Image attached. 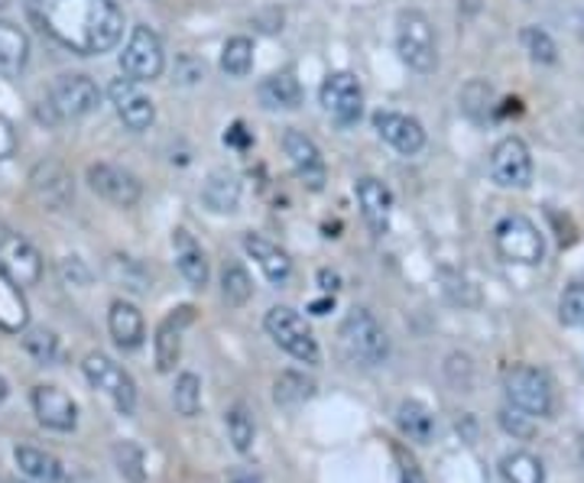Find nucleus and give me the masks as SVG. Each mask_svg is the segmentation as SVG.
<instances>
[{"label": "nucleus", "instance_id": "obj_28", "mask_svg": "<svg viewBox=\"0 0 584 483\" xmlns=\"http://www.w3.org/2000/svg\"><path fill=\"white\" fill-rule=\"evenodd\" d=\"M13 458H16V468H20L29 481L56 483L62 478L59 458H52V455H46V451H39V448H16Z\"/></svg>", "mask_w": 584, "mask_h": 483}, {"label": "nucleus", "instance_id": "obj_27", "mask_svg": "<svg viewBox=\"0 0 584 483\" xmlns=\"http://www.w3.org/2000/svg\"><path fill=\"white\" fill-rule=\"evenodd\" d=\"M26 59H29V39H26V33L16 23L0 20V72L3 75L23 72Z\"/></svg>", "mask_w": 584, "mask_h": 483}, {"label": "nucleus", "instance_id": "obj_17", "mask_svg": "<svg viewBox=\"0 0 584 483\" xmlns=\"http://www.w3.org/2000/svg\"><path fill=\"white\" fill-rule=\"evenodd\" d=\"M373 126L377 133L403 156H416L422 146H426V130L422 123L409 114H400V111H377L373 114Z\"/></svg>", "mask_w": 584, "mask_h": 483}, {"label": "nucleus", "instance_id": "obj_33", "mask_svg": "<svg viewBox=\"0 0 584 483\" xmlns=\"http://www.w3.org/2000/svg\"><path fill=\"white\" fill-rule=\"evenodd\" d=\"M222 295H225V302L234 305V309H240V305L250 302L253 282H250V276H247V269H243L240 263H228V266L222 269Z\"/></svg>", "mask_w": 584, "mask_h": 483}, {"label": "nucleus", "instance_id": "obj_39", "mask_svg": "<svg viewBox=\"0 0 584 483\" xmlns=\"http://www.w3.org/2000/svg\"><path fill=\"white\" fill-rule=\"evenodd\" d=\"M117 464H120V474H127L133 483H143V455L136 445L130 442L117 445Z\"/></svg>", "mask_w": 584, "mask_h": 483}, {"label": "nucleus", "instance_id": "obj_25", "mask_svg": "<svg viewBox=\"0 0 584 483\" xmlns=\"http://www.w3.org/2000/svg\"><path fill=\"white\" fill-rule=\"evenodd\" d=\"M29 325V305L23 299V289L0 273V331L20 335Z\"/></svg>", "mask_w": 584, "mask_h": 483}, {"label": "nucleus", "instance_id": "obj_11", "mask_svg": "<svg viewBox=\"0 0 584 483\" xmlns=\"http://www.w3.org/2000/svg\"><path fill=\"white\" fill-rule=\"evenodd\" d=\"M490 176L500 189H526L533 182V156L520 136H506L490 153Z\"/></svg>", "mask_w": 584, "mask_h": 483}, {"label": "nucleus", "instance_id": "obj_3", "mask_svg": "<svg viewBox=\"0 0 584 483\" xmlns=\"http://www.w3.org/2000/svg\"><path fill=\"white\" fill-rule=\"evenodd\" d=\"M396 49H400V59H403L413 72H419V75L436 72V65H439L436 29H432V20H429L422 10H406V13H400V23H396Z\"/></svg>", "mask_w": 584, "mask_h": 483}, {"label": "nucleus", "instance_id": "obj_24", "mask_svg": "<svg viewBox=\"0 0 584 483\" xmlns=\"http://www.w3.org/2000/svg\"><path fill=\"white\" fill-rule=\"evenodd\" d=\"M260 101L270 111H296L302 105V85L293 72H276L260 85Z\"/></svg>", "mask_w": 584, "mask_h": 483}, {"label": "nucleus", "instance_id": "obj_13", "mask_svg": "<svg viewBox=\"0 0 584 483\" xmlns=\"http://www.w3.org/2000/svg\"><path fill=\"white\" fill-rule=\"evenodd\" d=\"M283 149L299 176V182L312 192H322L325 189V179H329V169H325V159L315 146L312 136L299 133V130H286L283 133Z\"/></svg>", "mask_w": 584, "mask_h": 483}, {"label": "nucleus", "instance_id": "obj_9", "mask_svg": "<svg viewBox=\"0 0 584 483\" xmlns=\"http://www.w3.org/2000/svg\"><path fill=\"white\" fill-rule=\"evenodd\" d=\"M82 370H85V379L95 389H102L105 396L115 399V406L123 415H130L136 409V383H133V376L120 363L111 361L108 354H88L85 363H82Z\"/></svg>", "mask_w": 584, "mask_h": 483}, {"label": "nucleus", "instance_id": "obj_10", "mask_svg": "<svg viewBox=\"0 0 584 483\" xmlns=\"http://www.w3.org/2000/svg\"><path fill=\"white\" fill-rule=\"evenodd\" d=\"M102 92L88 75H62L56 79L52 92H49V108L56 111L59 121H75L85 118L98 108Z\"/></svg>", "mask_w": 584, "mask_h": 483}, {"label": "nucleus", "instance_id": "obj_23", "mask_svg": "<svg viewBox=\"0 0 584 483\" xmlns=\"http://www.w3.org/2000/svg\"><path fill=\"white\" fill-rule=\"evenodd\" d=\"M108 328H111V338L120 351H136L143 345V315L136 305L117 299L111 305V315H108Z\"/></svg>", "mask_w": 584, "mask_h": 483}, {"label": "nucleus", "instance_id": "obj_50", "mask_svg": "<svg viewBox=\"0 0 584 483\" xmlns=\"http://www.w3.org/2000/svg\"><path fill=\"white\" fill-rule=\"evenodd\" d=\"M582 461H584V442H582Z\"/></svg>", "mask_w": 584, "mask_h": 483}, {"label": "nucleus", "instance_id": "obj_31", "mask_svg": "<svg viewBox=\"0 0 584 483\" xmlns=\"http://www.w3.org/2000/svg\"><path fill=\"white\" fill-rule=\"evenodd\" d=\"M312 396H315V383L302 373H279L273 383V399L279 406H302Z\"/></svg>", "mask_w": 584, "mask_h": 483}, {"label": "nucleus", "instance_id": "obj_35", "mask_svg": "<svg viewBox=\"0 0 584 483\" xmlns=\"http://www.w3.org/2000/svg\"><path fill=\"white\" fill-rule=\"evenodd\" d=\"M228 435H231L234 448L240 451V455H247L250 448H253V435H257V428H253V415L247 412V406H231L228 409Z\"/></svg>", "mask_w": 584, "mask_h": 483}, {"label": "nucleus", "instance_id": "obj_14", "mask_svg": "<svg viewBox=\"0 0 584 483\" xmlns=\"http://www.w3.org/2000/svg\"><path fill=\"white\" fill-rule=\"evenodd\" d=\"M108 95H111V105H115L117 118L123 121V126H130L133 133H143V130L153 126L156 108H153V101L140 92V82H133V79H115L111 88H108Z\"/></svg>", "mask_w": 584, "mask_h": 483}, {"label": "nucleus", "instance_id": "obj_19", "mask_svg": "<svg viewBox=\"0 0 584 483\" xmlns=\"http://www.w3.org/2000/svg\"><path fill=\"white\" fill-rule=\"evenodd\" d=\"M354 195H357V205H360V215H363V221H367V228L380 238V234H386V228H390V212H393V195H390V189L380 182V179H360L357 185H354Z\"/></svg>", "mask_w": 584, "mask_h": 483}, {"label": "nucleus", "instance_id": "obj_20", "mask_svg": "<svg viewBox=\"0 0 584 483\" xmlns=\"http://www.w3.org/2000/svg\"><path fill=\"white\" fill-rule=\"evenodd\" d=\"M192 318H195V309L182 305V309H172V315L163 318V325L156 328V370L159 373H169L179 363L182 331H186V325H192Z\"/></svg>", "mask_w": 584, "mask_h": 483}, {"label": "nucleus", "instance_id": "obj_21", "mask_svg": "<svg viewBox=\"0 0 584 483\" xmlns=\"http://www.w3.org/2000/svg\"><path fill=\"white\" fill-rule=\"evenodd\" d=\"M243 250L257 259V266L263 269V276L273 286H286L293 276V259L286 256V250H279L276 243H270L260 234H243Z\"/></svg>", "mask_w": 584, "mask_h": 483}, {"label": "nucleus", "instance_id": "obj_32", "mask_svg": "<svg viewBox=\"0 0 584 483\" xmlns=\"http://www.w3.org/2000/svg\"><path fill=\"white\" fill-rule=\"evenodd\" d=\"M222 69L231 75V79H247L250 69H253V43L247 36H234L225 43V52H222Z\"/></svg>", "mask_w": 584, "mask_h": 483}, {"label": "nucleus", "instance_id": "obj_29", "mask_svg": "<svg viewBox=\"0 0 584 483\" xmlns=\"http://www.w3.org/2000/svg\"><path fill=\"white\" fill-rule=\"evenodd\" d=\"M500 474L506 483H546V468L529 451H513L500 461Z\"/></svg>", "mask_w": 584, "mask_h": 483}, {"label": "nucleus", "instance_id": "obj_43", "mask_svg": "<svg viewBox=\"0 0 584 483\" xmlns=\"http://www.w3.org/2000/svg\"><path fill=\"white\" fill-rule=\"evenodd\" d=\"M13 149H16V133H13L10 121L0 118V162H3L7 156H13Z\"/></svg>", "mask_w": 584, "mask_h": 483}, {"label": "nucleus", "instance_id": "obj_38", "mask_svg": "<svg viewBox=\"0 0 584 483\" xmlns=\"http://www.w3.org/2000/svg\"><path fill=\"white\" fill-rule=\"evenodd\" d=\"M559 318L569 328H584V282H572L559 299Z\"/></svg>", "mask_w": 584, "mask_h": 483}, {"label": "nucleus", "instance_id": "obj_44", "mask_svg": "<svg viewBox=\"0 0 584 483\" xmlns=\"http://www.w3.org/2000/svg\"><path fill=\"white\" fill-rule=\"evenodd\" d=\"M225 143H231V146H237V149H247V146H250V133H247V126H243L240 121L234 123L231 130L225 133Z\"/></svg>", "mask_w": 584, "mask_h": 483}, {"label": "nucleus", "instance_id": "obj_7", "mask_svg": "<svg viewBox=\"0 0 584 483\" xmlns=\"http://www.w3.org/2000/svg\"><path fill=\"white\" fill-rule=\"evenodd\" d=\"M120 69H123V75L133 79V82H153V79L163 75V69H166V52H163L159 36H156L150 26L136 23V26L130 29V39H127V46H123V52H120Z\"/></svg>", "mask_w": 584, "mask_h": 483}, {"label": "nucleus", "instance_id": "obj_30", "mask_svg": "<svg viewBox=\"0 0 584 483\" xmlns=\"http://www.w3.org/2000/svg\"><path fill=\"white\" fill-rule=\"evenodd\" d=\"M400 428H403V435H409L413 442H432V435H436V419H432V412L422 406V402H403L400 406Z\"/></svg>", "mask_w": 584, "mask_h": 483}, {"label": "nucleus", "instance_id": "obj_45", "mask_svg": "<svg viewBox=\"0 0 584 483\" xmlns=\"http://www.w3.org/2000/svg\"><path fill=\"white\" fill-rule=\"evenodd\" d=\"M319 286H322L329 295H335V292L342 289V276H338L335 269H319Z\"/></svg>", "mask_w": 584, "mask_h": 483}, {"label": "nucleus", "instance_id": "obj_4", "mask_svg": "<svg viewBox=\"0 0 584 483\" xmlns=\"http://www.w3.org/2000/svg\"><path fill=\"white\" fill-rule=\"evenodd\" d=\"M338 338H342V348H345L348 361L357 363V366H380L390 354L386 331L380 328V322L367 309L348 312V318L342 322Z\"/></svg>", "mask_w": 584, "mask_h": 483}, {"label": "nucleus", "instance_id": "obj_18", "mask_svg": "<svg viewBox=\"0 0 584 483\" xmlns=\"http://www.w3.org/2000/svg\"><path fill=\"white\" fill-rule=\"evenodd\" d=\"M29 185L36 192V198L49 208V212H59L65 208L72 198H75V189H72V176L65 172V166L59 162H39L29 176Z\"/></svg>", "mask_w": 584, "mask_h": 483}, {"label": "nucleus", "instance_id": "obj_8", "mask_svg": "<svg viewBox=\"0 0 584 483\" xmlns=\"http://www.w3.org/2000/svg\"><path fill=\"white\" fill-rule=\"evenodd\" d=\"M0 273L13 279L20 289L36 286L43 276V256L26 238H20L13 228L0 225Z\"/></svg>", "mask_w": 584, "mask_h": 483}, {"label": "nucleus", "instance_id": "obj_40", "mask_svg": "<svg viewBox=\"0 0 584 483\" xmlns=\"http://www.w3.org/2000/svg\"><path fill=\"white\" fill-rule=\"evenodd\" d=\"M477 95H480V98H474V92H470V85H467L465 92H462V105H465V111L474 118V121H484V118L493 111V105H490L493 92H490L487 82H480V92H477Z\"/></svg>", "mask_w": 584, "mask_h": 483}, {"label": "nucleus", "instance_id": "obj_41", "mask_svg": "<svg viewBox=\"0 0 584 483\" xmlns=\"http://www.w3.org/2000/svg\"><path fill=\"white\" fill-rule=\"evenodd\" d=\"M526 419H529V415L520 412V409H513V406L500 412V425H503L510 435H520V438H529V435H533V425H529Z\"/></svg>", "mask_w": 584, "mask_h": 483}, {"label": "nucleus", "instance_id": "obj_42", "mask_svg": "<svg viewBox=\"0 0 584 483\" xmlns=\"http://www.w3.org/2000/svg\"><path fill=\"white\" fill-rule=\"evenodd\" d=\"M396 461H400V474H403V483H426L422 478V471H419V464L403 451V448H396Z\"/></svg>", "mask_w": 584, "mask_h": 483}, {"label": "nucleus", "instance_id": "obj_26", "mask_svg": "<svg viewBox=\"0 0 584 483\" xmlns=\"http://www.w3.org/2000/svg\"><path fill=\"white\" fill-rule=\"evenodd\" d=\"M202 202L215 212V215H231L240 202V182L237 176L228 169H215L208 179H205V189H202Z\"/></svg>", "mask_w": 584, "mask_h": 483}, {"label": "nucleus", "instance_id": "obj_2", "mask_svg": "<svg viewBox=\"0 0 584 483\" xmlns=\"http://www.w3.org/2000/svg\"><path fill=\"white\" fill-rule=\"evenodd\" d=\"M506 402L529 419H549L556 409V386L546 370L539 366H513L503 376Z\"/></svg>", "mask_w": 584, "mask_h": 483}, {"label": "nucleus", "instance_id": "obj_6", "mask_svg": "<svg viewBox=\"0 0 584 483\" xmlns=\"http://www.w3.org/2000/svg\"><path fill=\"white\" fill-rule=\"evenodd\" d=\"M263 325H266L270 338H273L286 354H293L296 361L312 363V366L322 361V351H319V345H315L309 325H306L293 309H286V305L270 309L266 318H263Z\"/></svg>", "mask_w": 584, "mask_h": 483}, {"label": "nucleus", "instance_id": "obj_22", "mask_svg": "<svg viewBox=\"0 0 584 483\" xmlns=\"http://www.w3.org/2000/svg\"><path fill=\"white\" fill-rule=\"evenodd\" d=\"M172 250H176V266L186 276V282L195 289H205L208 286V259H205V250L199 246V241L186 228H179L172 234Z\"/></svg>", "mask_w": 584, "mask_h": 483}, {"label": "nucleus", "instance_id": "obj_36", "mask_svg": "<svg viewBox=\"0 0 584 483\" xmlns=\"http://www.w3.org/2000/svg\"><path fill=\"white\" fill-rule=\"evenodd\" d=\"M23 348L36 363H52L59 354V338L46 328H26L23 331Z\"/></svg>", "mask_w": 584, "mask_h": 483}, {"label": "nucleus", "instance_id": "obj_48", "mask_svg": "<svg viewBox=\"0 0 584 483\" xmlns=\"http://www.w3.org/2000/svg\"><path fill=\"white\" fill-rule=\"evenodd\" d=\"M7 393H10V386H7V379H3V376H0V402H3V399H7Z\"/></svg>", "mask_w": 584, "mask_h": 483}, {"label": "nucleus", "instance_id": "obj_46", "mask_svg": "<svg viewBox=\"0 0 584 483\" xmlns=\"http://www.w3.org/2000/svg\"><path fill=\"white\" fill-rule=\"evenodd\" d=\"M329 309H335V295H329V299H319V302H312V315H329Z\"/></svg>", "mask_w": 584, "mask_h": 483}, {"label": "nucleus", "instance_id": "obj_16", "mask_svg": "<svg viewBox=\"0 0 584 483\" xmlns=\"http://www.w3.org/2000/svg\"><path fill=\"white\" fill-rule=\"evenodd\" d=\"M33 412L52 432H72L79 425V406L59 386H36L33 389Z\"/></svg>", "mask_w": 584, "mask_h": 483}, {"label": "nucleus", "instance_id": "obj_12", "mask_svg": "<svg viewBox=\"0 0 584 483\" xmlns=\"http://www.w3.org/2000/svg\"><path fill=\"white\" fill-rule=\"evenodd\" d=\"M322 108L335 118V123L350 126L360 121L363 111V88L350 72H332L322 82Z\"/></svg>", "mask_w": 584, "mask_h": 483}, {"label": "nucleus", "instance_id": "obj_49", "mask_svg": "<svg viewBox=\"0 0 584 483\" xmlns=\"http://www.w3.org/2000/svg\"><path fill=\"white\" fill-rule=\"evenodd\" d=\"M7 3H10V0H0V10H3V7H7Z\"/></svg>", "mask_w": 584, "mask_h": 483}, {"label": "nucleus", "instance_id": "obj_1", "mask_svg": "<svg viewBox=\"0 0 584 483\" xmlns=\"http://www.w3.org/2000/svg\"><path fill=\"white\" fill-rule=\"evenodd\" d=\"M36 23L79 56H105L123 36V13L115 0H29Z\"/></svg>", "mask_w": 584, "mask_h": 483}, {"label": "nucleus", "instance_id": "obj_15", "mask_svg": "<svg viewBox=\"0 0 584 483\" xmlns=\"http://www.w3.org/2000/svg\"><path fill=\"white\" fill-rule=\"evenodd\" d=\"M88 185H92V192H98L105 202H111L117 208H133L140 202V182H136V176H130L127 169L111 166V162L88 166Z\"/></svg>", "mask_w": 584, "mask_h": 483}, {"label": "nucleus", "instance_id": "obj_5", "mask_svg": "<svg viewBox=\"0 0 584 483\" xmlns=\"http://www.w3.org/2000/svg\"><path fill=\"white\" fill-rule=\"evenodd\" d=\"M493 243L503 259L520 266H536L546 256V238L526 215H506L493 228Z\"/></svg>", "mask_w": 584, "mask_h": 483}, {"label": "nucleus", "instance_id": "obj_47", "mask_svg": "<svg viewBox=\"0 0 584 483\" xmlns=\"http://www.w3.org/2000/svg\"><path fill=\"white\" fill-rule=\"evenodd\" d=\"M231 483H260V478L253 471H234Z\"/></svg>", "mask_w": 584, "mask_h": 483}, {"label": "nucleus", "instance_id": "obj_34", "mask_svg": "<svg viewBox=\"0 0 584 483\" xmlns=\"http://www.w3.org/2000/svg\"><path fill=\"white\" fill-rule=\"evenodd\" d=\"M172 402H176V412H179V415H186V419L199 415V409H202V379H199L195 373H182V376L176 379Z\"/></svg>", "mask_w": 584, "mask_h": 483}, {"label": "nucleus", "instance_id": "obj_37", "mask_svg": "<svg viewBox=\"0 0 584 483\" xmlns=\"http://www.w3.org/2000/svg\"><path fill=\"white\" fill-rule=\"evenodd\" d=\"M523 43H526V52L533 56V62H543V65H552L559 59V49L552 43V36L539 26H526L523 29Z\"/></svg>", "mask_w": 584, "mask_h": 483}]
</instances>
